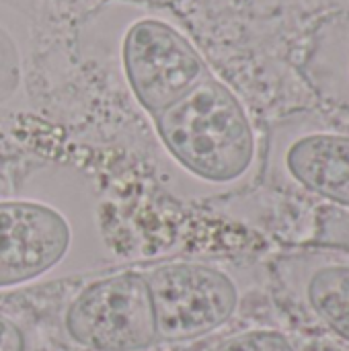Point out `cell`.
I'll return each instance as SVG.
<instances>
[{"label":"cell","mask_w":349,"mask_h":351,"mask_svg":"<svg viewBox=\"0 0 349 351\" xmlns=\"http://www.w3.org/2000/svg\"><path fill=\"white\" fill-rule=\"evenodd\" d=\"M278 181L313 197L349 208V134L300 130L272 148Z\"/></svg>","instance_id":"cell-6"},{"label":"cell","mask_w":349,"mask_h":351,"mask_svg":"<svg viewBox=\"0 0 349 351\" xmlns=\"http://www.w3.org/2000/svg\"><path fill=\"white\" fill-rule=\"evenodd\" d=\"M152 298L156 335L179 343L206 337L226 325L239 306V288L222 269L177 261L144 274Z\"/></svg>","instance_id":"cell-2"},{"label":"cell","mask_w":349,"mask_h":351,"mask_svg":"<svg viewBox=\"0 0 349 351\" xmlns=\"http://www.w3.org/2000/svg\"><path fill=\"white\" fill-rule=\"evenodd\" d=\"M154 123L169 156L212 187H239L257 167L255 128L237 95L212 74Z\"/></svg>","instance_id":"cell-1"},{"label":"cell","mask_w":349,"mask_h":351,"mask_svg":"<svg viewBox=\"0 0 349 351\" xmlns=\"http://www.w3.org/2000/svg\"><path fill=\"white\" fill-rule=\"evenodd\" d=\"M64 323L72 341L93 351H144L158 341L148 282L138 271L88 284Z\"/></svg>","instance_id":"cell-3"},{"label":"cell","mask_w":349,"mask_h":351,"mask_svg":"<svg viewBox=\"0 0 349 351\" xmlns=\"http://www.w3.org/2000/svg\"><path fill=\"white\" fill-rule=\"evenodd\" d=\"M123 64L138 103L152 117L210 76L195 47L171 25L154 19L140 21L128 31Z\"/></svg>","instance_id":"cell-4"},{"label":"cell","mask_w":349,"mask_h":351,"mask_svg":"<svg viewBox=\"0 0 349 351\" xmlns=\"http://www.w3.org/2000/svg\"><path fill=\"white\" fill-rule=\"evenodd\" d=\"M68 220L39 202H0V288L27 284L53 269L68 253Z\"/></svg>","instance_id":"cell-5"},{"label":"cell","mask_w":349,"mask_h":351,"mask_svg":"<svg viewBox=\"0 0 349 351\" xmlns=\"http://www.w3.org/2000/svg\"><path fill=\"white\" fill-rule=\"evenodd\" d=\"M0 351H25L23 331L2 315H0Z\"/></svg>","instance_id":"cell-9"},{"label":"cell","mask_w":349,"mask_h":351,"mask_svg":"<svg viewBox=\"0 0 349 351\" xmlns=\"http://www.w3.org/2000/svg\"><path fill=\"white\" fill-rule=\"evenodd\" d=\"M208 351H296L292 341L272 329H253L232 337H226Z\"/></svg>","instance_id":"cell-8"},{"label":"cell","mask_w":349,"mask_h":351,"mask_svg":"<svg viewBox=\"0 0 349 351\" xmlns=\"http://www.w3.org/2000/svg\"><path fill=\"white\" fill-rule=\"evenodd\" d=\"M302 269V292L313 315L349 343V263L323 257H294Z\"/></svg>","instance_id":"cell-7"}]
</instances>
